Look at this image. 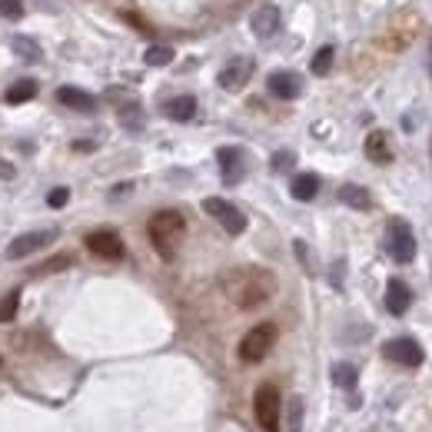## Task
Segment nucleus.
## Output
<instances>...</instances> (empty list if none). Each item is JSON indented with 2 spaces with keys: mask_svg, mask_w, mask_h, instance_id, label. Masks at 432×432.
<instances>
[{
  "mask_svg": "<svg viewBox=\"0 0 432 432\" xmlns=\"http://www.w3.org/2000/svg\"><path fill=\"white\" fill-rule=\"evenodd\" d=\"M223 292L229 296V303L240 306V309H256V306H263L273 299V292H276V276L263 266H236L223 273V280H220Z\"/></svg>",
  "mask_w": 432,
  "mask_h": 432,
  "instance_id": "nucleus-1",
  "label": "nucleus"
},
{
  "mask_svg": "<svg viewBox=\"0 0 432 432\" xmlns=\"http://www.w3.org/2000/svg\"><path fill=\"white\" fill-rule=\"evenodd\" d=\"M147 233H150L153 250L163 256V259H173L180 250V243H183V233H187V220H183V213H177V210H160V213L150 216Z\"/></svg>",
  "mask_w": 432,
  "mask_h": 432,
  "instance_id": "nucleus-2",
  "label": "nucleus"
},
{
  "mask_svg": "<svg viewBox=\"0 0 432 432\" xmlns=\"http://www.w3.org/2000/svg\"><path fill=\"white\" fill-rule=\"evenodd\" d=\"M253 412H256V422L263 432H280V419H283V399H280V389L273 382H263L253 396Z\"/></svg>",
  "mask_w": 432,
  "mask_h": 432,
  "instance_id": "nucleus-3",
  "label": "nucleus"
},
{
  "mask_svg": "<svg viewBox=\"0 0 432 432\" xmlns=\"http://www.w3.org/2000/svg\"><path fill=\"white\" fill-rule=\"evenodd\" d=\"M273 343H276V326H273V323H259V326H253V330L240 339V359L250 363V366H253V363H263V359L269 356Z\"/></svg>",
  "mask_w": 432,
  "mask_h": 432,
  "instance_id": "nucleus-4",
  "label": "nucleus"
},
{
  "mask_svg": "<svg viewBox=\"0 0 432 432\" xmlns=\"http://www.w3.org/2000/svg\"><path fill=\"white\" fill-rule=\"evenodd\" d=\"M386 250L396 263H412L416 259V236L409 229L406 220H389L386 227Z\"/></svg>",
  "mask_w": 432,
  "mask_h": 432,
  "instance_id": "nucleus-5",
  "label": "nucleus"
},
{
  "mask_svg": "<svg viewBox=\"0 0 432 432\" xmlns=\"http://www.w3.org/2000/svg\"><path fill=\"white\" fill-rule=\"evenodd\" d=\"M203 213H210L220 223V227L227 229L229 236H240L243 229H246V216L236 210V206L229 203V200H220V196H206L203 200Z\"/></svg>",
  "mask_w": 432,
  "mask_h": 432,
  "instance_id": "nucleus-6",
  "label": "nucleus"
},
{
  "mask_svg": "<svg viewBox=\"0 0 432 432\" xmlns=\"http://www.w3.org/2000/svg\"><path fill=\"white\" fill-rule=\"evenodd\" d=\"M382 356L393 359L396 366L416 369V366H422L426 353H422V346L416 343V339H409V336H399V339H389V343L382 346Z\"/></svg>",
  "mask_w": 432,
  "mask_h": 432,
  "instance_id": "nucleus-7",
  "label": "nucleus"
},
{
  "mask_svg": "<svg viewBox=\"0 0 432 432\" xmlns=\"http://www.w3.org/2000/svg\"><path fill=\"white\" fill-rule=\"evenodd\" d=\"M57 240V229H37V233H20L17 240H11L7 246V259H24V256L37 253L43 246H50Z\"/></svg>",
  "mask_w": 432,
  "mask_h": 432,
  "instance_id": "nucleus-8",
  "label": "nucleus"
},
{
  "mask_svg": "<svg viewBox=\"0 0 432 432\" xmlns=\"http://www.w3.org/2000/svg\"><path fill=\"white\" fill-rule=\"evenodd\" d=\"M87 250L93 256H100V259H123V240L116 236L114 229H97V233H87Z\"/></svg>",
  "mask_w": 432,
  "mask_h": 432,
  "instance_id": "nucleus-9",
  "label": "nucleus"
},
{
  "mask_svg": "<svg viewBox=\"0 0 432 432\" xmlns=\"http://www.w3.org/2000/svg\"><path fill=\"white\" fill-rule=\"evenodd\" d=\"M216 160H220V173H223V183H227V187H236V183L246 177V156H243L240 147H220V150H216Z\"/></svg>",
  "mask_w": 432,
  "mask_h": 432,
  "instance_id": "nucleus-10",
  "label": "nucleus"
},
{
  "mask_svg": "<svg viewBox=\"0 0 432 432\" xmlns=\"http://www.w3.org/2000/svg\"><path fill=\"white\" fill-rule=\"evenodd\" d=\"M266 87L276 100H296L303 93V80H299V74H292V70H276V74H269Z\"/></svg>",
  "mask_w": 432,
  "mask_h": 432,
  "instance_id": "nucleus-11",
  "label": "nucleus"
},
{
  "mask_svg": "<svg viewBox=\"0 0 432 432\" xmlns=\"http://www.w3.org/2000/svg\"><path fill=\"white\" fill-rule=\"evenodd\" d=\"M250 76H253V60H250V57H236V60H229V64L220 70V87L240 90L250 83Z\"/></svg>",
  "mask_w": 432,
  "mask_h": 432,
  "instance_id": "nucleus-12",
  "label": "nucleus"
},
{
  "mask_svg": "<svg viewBox=\"0 0 432 432\" xmlns=\"http://www.w3.org/2000/svg\"><path fill=\"white\" fill-rule=\"evenodd\" d=\"M409 306H412V290L403 280H389V286H386V309L393 316H406Z\"/></svg>",
  "mask_w": 432,
  "mask_h": 432,
  "instance_id": "nucleus-13",
  "label": "nucleus"
},
{
  "mask_svg": "<svg viewBox=\"0 0 432 432\" xmlns=\"http://www.w3.org/2000/svg\"><path fill=\"white\" fill-rule=\"evenodd\" d=\"M57 100L64 107H70V110H76V114H93L97 110V97H90L87 90L80 87H60L57 90Z\"/></svg>",
  "mask_w": 432,
  "mask_h": 432,
  "instance_id": "nucleus-14",
  "label": "nucleus"
},
{
  "mask_svg": "<svg viewBox=\"0 0 432 432\" xmlns=\"http://www.w3.org/2000/svg\"><path fill=\"white\" fill-rule=\"evenodd\" d=\"M366 156L372 163H393V143L386 130H372L366 137Z\"/></svg>",
  "mask_w": 432,
  "mask_h": 432,
  "instance_id": "nucleus-15",
  "label": "nucleus"
},
{
  "mask_svg": "<svg viewBox=\"0 0 432 432\" xmlns=\"http://www.w3.org/2000/svg\"><path fill=\"white\" fill-rule=\"evenodd\" d=\"M250 27H253L256 37H273L276 30H280V11L273 7V4H266V7H259V11L253 13V20H250Z\"/></svg>",
  "mask_w": 432,
  "mask_h": 432,
  "instance_id": "nucleus-16",
  "label": "nucleus"
},
{
  "mask_svg": "<svg viewBox=\"0 0 432 432\" xmlns=\"http://www.w3.org/2000/svg\"><path fill=\"white\" fill-rule=\"evenodd\" d=\"M290 193H292V200H299V203H309V200H316V193H319V177H316V173H299V177H292Z\"/></svg>",
  "mask_w": 432,
  "mask_h": 432,
  "instance_id": "nucleus-17",
  "label": "nucleus"
},
{
  "mask_svg": "<svg viewBox=\"0 0 432 432\" xmlns=\"http://www.w3.org/2000/svg\"><path fill=\"white\" fill-rule=\"evenodd\" d=\"M163 114L170 120H177V123H187V120L196 116V100L193 97H173V100L163 103Z\"/></svg>",
  "mask_w": 432,
  "mask_h": 432,
  "instance_id": "nucleus-18",
  "label": "nucleus"
},
{
  "mask_svg": "<svg viewBox=\"0 0 432 432\" xmlns=\"http://www.w3.org/2000/svg\"><path fill=\"white\" fill-rule=\"evenodd\" d=\"M11 50L17 53L20 60H27V64H37L40 57H43L40 43L34 37H27V34H17V37H11Z\"/></svg>",
  "mask_w": 432,
  "mask_h": 432,
  "instance_id": "nucleus-19",
  "label": "nucleus"
},
{
  "mask_svg": "<svg viewBox=\"0 0 432 432\" xmlns=\"http://www.w3.org/2000/svg\"><path fill=\"white\" fill-rule=\"evenodd\" d=\"M34 97H37V80H30V76H24V80L11 83V87H7V93H4V100L11 103V107L34 100Z\"/></svg>",
  "mask_w": 432,
  "mask_h": 432,
  "instance_id": "nucleus-20",
  "label": "nucleus"
},
{
  "mask_svg": "<svg viewBox=\"0 0 432 432\" xmlns=\"http://www.w3.org/2000/svg\"><path fill=\"white\" fill-rule=\"evenodd\" d=\"M339 203L353 206V210H369V206H372V200H369V190H366V187L343 183V187H339Z\"/></svg>",
  "mask_w": 432,
  "mask_h": 432,
  "instance_id": "nucleus-21",
  "label": "nucleus"
},
{
  "mask_svg": "<svg viewBox=\"0 0 432 432\" xmlns=\"http://www.w3.org/2000/svg\"><path fill=\"white\" fill-rule=\"evenodd\" d=\"M356 379H359V369L353 363H336L332 366V382L339 389H356Z\"/></svg>",
  "mask_w": 432,
  "mask_h": 432,
  "instance_id": "nucleus-22",
  "label": "nucleus"
},
{
  "mask_svg": "<svg viewBox=\"0 0 432 432\" xmlns=\"http://www.w3.org/2000/svg\"><path fill=\"white\" fill-rule=\"evenodd\" d=\"M286 432H303V399L292 396L286 406Z\"/></svg>",
  "mask_w": 432,
  "mask_h": 432,
  "instance_id": "nucleus-23",
  "label": "nucleus"
},
{
  "mask_svg": "<svg viewBox=\"0 0 432 432\" xmlns=\"http://www.w3.org/2000/svg\"><path fill=\"white\" fill-rule=\"evenodd\" d=\"M173 60V47H163V43H153L150 50L143 53V64H150V67H166Z\"/></svg>",
  "mask_w": 432,
  "mask_h": 432,
  "instance_id": "nucleus-24",
  "label": "nucleus"
},
{
  "mask_svg": "<svg viewBox=\"0 0 432 432\" xmlns=\"http://www.w3.org/2000/svg\"><path fill=\"white\" fill-rule=\"evenodd\" d=\"M20 309V290H11L4 299H0V323H11Z\"/></svg>",
  "mask_w": 432,
  "mask_h": 432,
  "instance_id": "nucleus-25",
  "label": "nucleus"
},
{
  "mask_svg": "<svg viewBox=\"0 0 432 432\" xmlns=\"http://www.w3.org/2000/svg\"><path fill=\"white\" fill-rule=\"evenodd\" d=\"M74 263V256L70 253H60V256H50L47 263H40L37 269H34V276H47V273H57V269H67Z\"/></svg>",
  "mask_w": 432,
  "mask_h": 432,
  "instance_id": "nucleus-26",
  "label": "nucleus"
},
{
  "mask_svg": "<svg viewBox=\"0 0 432 432\" xmlns=\"http://www.w3.org/2000/svg\"><path fill=\"white\" fill-rule=\"evenodd\" d=\"M332 60H336V50H332V47H319V53L313 57V74L326 76L330 74V67H332Z\"/></svg>",
  "mask_w": 432,
  "mask_h": 432,
  "instance_id": "nucleus-27",
  "label": "nucleus"
},
{
  "mask_svg": "<svg viewBox=\"0 0 432 432\" xmlns=\"http://www.w3.org/2000/svg\"><path fill=\"white\" fill-rule=\"evenodd\" d=\"M269 166H273V173H286V170H292V166H296V153H292V150H280V153H273V160H269Z\"/></svg>",
  "mask_w": 432,
  "mask_h": 432,
  "instance_id": "nucleus-28",
  "label": "nucleus"
},
{
  "mask_svg": "<svg viewBox=\"0 0 432 432\" xmlns=\"http://www.w3.org/2000/svg\"><path fill=\"white\" fill-rule=\"evenodd\" d=\"M0 17L4 20H20L24 17V4L20 0H0Z\"/></svg>",
  "mask_w": 432,
  "mask_h": 432,
  "instance_id": "nucleus-29",
  "label": "nucleus"
},
{
  "mask_svg": "<svg viewBox=\"0 0 432 432\" xmlns=\"http://www.w3.org/2000/svg\"><path fill=\"white\" fill-rule=\"evenodd\" d=\"M67 200H70V190H67V187H53V190L47 193V206H53V210L67 206Z\"/></svg>",
  "mask_w": 432,
  "mask_h": 432,
  "instance_id": "nucleus-30",
  "label": "nucleus"
},
{
  "mask_svg": "<svg viewBox=\"0 0 432 432\" xmlns=\"http://www.w3.org/2000/svg\"><path fill=\"white\" fill-rule=\"evenodd\" d=\"M123 123H127L130 130H140V110H137V103L123 107Z\"/></svg>",
  "mask_w": 432,
  "mask_h": 432,
  "instance_id": "nucleus-31",
  "label": "nucleus"
},
{
  "mask_svg": "<svg viewBox=\"0 0 432 432\" xmlns=\"http://www.w3.org/2000/svg\"><path fill=\"white\" fill-rule=\"evenodd\" d=\"M339 283H343V263L332 266V286H339Z\"/></svg>",
  "mask_w": 432,
  "mask_h": 432,
  "instance_id": "nucleus-32",
  "label": "nucleus"
},
{
  "mask_svg": "<svg viewBox=\"0 0 432 432\" xmlns=\"http://www.w3.org/2000/svg\"><path fill=\"white\" fill-rule=\"evenodd\" d=\"M0 177H4V180H11V177H13V166H11V163H4V160H0Z\"/></svg>",
  "mask_w": 432,
  "mask_h": 432,
  "instance_id": "nucleus-33",
  "label": "nucleus"
},
{
  "mask_svg": "<svg viewBox=\"0 0 432 432\" xmlns=\"http://www.w3.org/2000/svg\"><path fill=\"white\" fill-rule=\"evenodd\" d=\"M429 76H432V43H429Z\"/></svg>",
  "mask_w": 432,
  "mask_h": 432,
  "instance_id": "nucleus-34",
  "label": "nucleus"
},
{
  "mask_svg": "<svg viewBox=\"0 0 432 432\" xmlns=\"http://www.w3.org/2000/svg\"><path fill=\"white\" fill-rule=\"evenodd\" d=\"M0 366H4V359H0Z\"/></svg>",
  "mask_w": 432,
  "mask_h": 432,
  "instance_id": "nucleus-35",
  "label": "nucleus"
}]
</instances>
